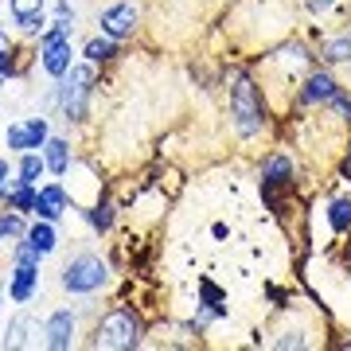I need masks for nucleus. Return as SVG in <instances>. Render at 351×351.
I'll return each mask as SVG.
<instances>
[{
  "mask_svg": "<svg viewBox=\"0 0 351 351\" xmlns=\"http://www.w3.org/2000/svg\"><path fill=\"white\" fill-rule=\"evenodd\" d=\"M313 66H316V51L297 36L281 39V43H274V47H265L262 55H258L254 78L262 82L274 117L281 113V90H289V98H297V90H301L304 75H308Z\"/></svg>",
  "mask_w": 351,
  "mask_h": 351,
  "instance_id": "f257e3e1",
  "label": "nucleus"
},
{
  "mask_svg": "<svg viewBox=\"0 0 351 351\" xmlns=\"http://www.w3.org/2000/svg\"><path fill=\"white\" fill-rule=\"evenodd\" d=\"M226 110H230V129L239 133V141H258L274 125V110H269L265 90L254 78V71L226 75Z\"/></svg>",
  "mask_w": 351,
  "mask_h": 351,
  "instance_id": "f03ea898",
  "label": "nucleus"
},
{
  "mask_svg": "<svg viewBox=\"0 0 351 351\" xmlns=\"http://www.w3.org/2000/svg\"><path fill=\"white\" fill-rule=\"evenodd\" d=\"M145 336H149V324L137 304H113L94 320L86 343L94 351H133L145 348Z\"/></svg>",
  "mask_w": 351,
  "mask_h": 351,
  "instance_id": "7ed1b4c3",
  "label": "nucleus"
},
{
  "mask_svg": "<svg viewBox=\"0 0 351 351\" xmlns=\"http://www.w3.org/2000/svg\"><path fill=\"white\" fill-rule=\"evenodd\" d=\"M98 66L94 63H75L66 71L63 78H55V86H59V117H63L66 125H86L90 121V101L98 94Z\"/></svg>",
  "mask_w": 351,
  "mask_h": 351,
  "instance_id": "20e7f679",
  "label": "nucleus"
},
{
  "mask_svg": "<svg viewBox=\"0 0 351 351\" xmlns=\"http://www.w3.org/2000/svg\"><path fill=\"white\" fill-rule=\"evenodd\" d=\"M59 285H63L66 297H82V301H94L101 289L110 285V262L94 250H78L71 254L59 269Z\"/></svg>",
  "mask_w": 351,
  "mask_h": 351,
  "instance_id": "39448f33",
  "label": "nucleus"
},
{
  "mask_svg": "<svg viewBox=\"0 0 351 351\" xmlns=\"http://www.w3.org/2000/svg\"><path fill=\"white\" fill-rule=\"evenodd\" d=\"M4 285H8V301L12 304H32L39 285H43V258H39L24 239L12 246V265H8Z\"/></svg>",
  "mask_w": 351,
  "mask_h": 351,
  "instance_id": "423d86ee",
  "label": "nucleus"
},
{
  "mask_svg": "<svg viewBox=\"0 0 351 351\" xmlns=\"http://www.w3.org/2000/svg\"><path fill=\"white\" fill-rule=\"evenodd\" d=\"M94 24H98L101 36L117 39V43H125L141 32L145 24V12H141L137 0H110V4H101L98 16H94Z\"/></svg>",
  "mask_w": 351,
  "mask_h": 351,
  "instance_id": "0eeeda50",
  "label": "nucleus"
},
{
  "mask_svg": "<svg viewBox=\"0 0 351 351\" xmlns=\"http://www.w3.org/2000/svg\"><path fill=\"white\" fill-rule=\"evenodd\" d=\"M258 188H262V199L274 203L277 191H293L297 188V156L289 149H274L262 156V168H258Z\"/></svg>",
  "mask_w": 351,
  "mask_h": 351,
  "instance_id": "6e6552de",
  "label": "nucleus"
},
{
  "mask_svg": "<svg viewBox=\"0 0 351 351\" xmlns=\"http://www.w3.org/2000/svg\"><path fill=\"white\" fill-rule=\"evenodd\" d=\"M339 90H343V82L336 78V71L332 66H313L308 75H304L301 90H297V98H293V113H304V110H324V106H332V98H336Z\"/></svg>",
  "mask_w": 351,
  "mask_h": 351,
  "instance_id": "1a4fd4ad",
  "label": "nucleus"
},
{
  "mask_svg": "<svg viewBox=\"0 0 351 351\" xmlns=\"http://www.w3.org/2000/svg\"><path fill=\"white\" fill-rule=\"evenodd\" d=\"M78 336H82V308H71V304H59L43 316V348L47 351H71L78 348Z\"/></svg>",
  "mask_w": 351,
  "mask_h": 351,
  "instance_id": "9d476101",
  "label": "nucleus"
},
{
  "mask_svg": "<svg viewBox=\"0 0 351 351\" xmlns=\"http://www.w3.org/2000/svg\"><path fill=\"white\" fill-rule=\"evenodd\" d=\"M51 137V117L47 113H32V117H20L4 129V149L20 156V152H39Z\"/></svg>",
  "mask_w": 351,
  "mask_h": 351,
  "instance_id": "9b49d317",
  "label": "nucleus"
},
{
  "mask_svg": "<svg viewBox=\"0 0 351 351\" xmlns=\"http://www.w3.org/2000/svg\"><path fill=\"white\" fill-rule=\"evenodd\" d=\"M39 343H43V320L27 304H16V313L4 324L0 348H39Z\"/></svg>",
  "mask_w": 351,
  "mask_h": 351,
  "instance_id": "f8f14e48",
  "label": "nucleus"
},
{
  "mask_svg": "<svg viewBox=\"0 0 351 351\" xmlns=\"http://www.w3.org/2000/svg\"><path fill=\"white\" fill-rule=\"evenodd\" d=\"M71 191L59 184V180H51V184H39V195H36V215L32 219H51V223H59L66 211H71Z\"/></svg>",
  "mask_w": 351,
  "mask_h": 351,
  "instance_id": "ddd939ff",
  "label": "nucleus"
},
{
  "mask_svg": "<svg viewBox=\"0 0 351 351\" xmlns=\"http://www.w3.org/2000/svg\"><path fill=\"white\" fill-rule=\"evenodd\" d=\"M39 152H43L47 176H55V180L71 176V168H75V145H71V137H59V133H51L47 145H43Z\"/></svg>",
  "mask_w": 351,
  "mask_h": 351,
  "instance_id": "4468645a",
  "label": "nucleus"
},
{
  "mask_svg": "<svg viewBox=\"0 0 351 351\" xmlns=\"http://www.w3.org/2000/svg\"><path fill=\"white\" fill-rule=\"evenodd\" d=\"M24 242L39 254V258H51V254L59 250V226L51 223V219H32V223H27Z\"/></svg>",
  "mask_w": 351,
  "mask_h": 351,
  "instance_id": "2eb2a0df",
  "label": "nucleus"
},
{
  "mask_svg": "<svg viewBox=\"0 0 351 351\" xmlns=\"http://www.w3.org/2000/svg\"><path fill=\"white\" fill-rule=\"evenodd\" d=\"M324 219L336 239H348L351 234V191H339V195H332L324 203Z\"/></svg>",
  "mask_w": 351,
  "mask_h": 351,
  "instance_id": "dca6fc26",
  "label": "nucleus"
},
{
  "mask_svg": "<svg viewBox=\"0 0 351 351\" xmlns=\"http://www.w3.org/2000/svg\"><path fill=\"white\" fill-rule=\"evenodd\" d=\"M78 55H82L86 63H94V66H110V63H117V55H121V43L98 32V36H90L86 43L78 47Z\"/></svg>",
  "mask_w": 351,
  "mask_h": 351,
  "instance_id": "f3484780",
  "label": "nucleus"
},
{
  "mask_svg": "<svg viewBox=\"0 0 351 351\" xmlns=\"http://www.w3.org/2000/svg\"><path fill=\"white\" fill-rule=\"evenodd\" d=\"M78 215L86 219V226L94 230V234H98V239H106V234L113 230V223H117V207H113L110 199H94V203H86V207H82Z\"/></svg>",
  "mask_w": 351,
  "mask_h": 351,
  "instance_id": "a211bd4d",
  "label": "nucleus"
},
{
  "mask_svg": "<svg viewBox=\"0 0 351 351\" xmlns=\"http://www.w3.org/2000/svg\"><path fill=\"white\" fill-rule=\"evenodd\" d=\"M36 195H39V184H20V180H12L8 191L0 195V207H12V211L32 219V215H36Z\"/></svg>",
  "mask_w": 351,
  "mask_h": 351,
  "instance_id": "6ab92c4d",
  "label": "nucleus"
},
{
  "mask_svg": "<svg viewBox=\"0 0 351 351\" xmlns=\"http://www.w3.org/2000/svg\"><path fill=\"white\" fill-rule=\"evenodd\" d=\"M43 176H47L43 152H20V156H16V180H20V184H39Z\"/></svg>",
  "mask_w": 351,
  "mask_h": 351,
  "instance_id": "aec40b11",
  "label": "nucleus"
},
{
  "mask_svg": "<svg viewBox=\"0 0 351 351\" xmlns=\"http://www.w3.org/2000/svg\"><path fill=\"white\" fill-rule=\"evenodd\" d=\"M36 12H47V0H8V16H12V24L27 20V16Z\"/></svg>",
  "mask_w": 351,
  "mask_h": 351,
  "instance_id": "412c9836",
  "label": "nucleus"
},
{
  "mask_svg": "<svg viewBox=\"0 0 351 351\" xmlns=\"http://www.w3.org/2000/svg\"><path fill=\"white\" fill-rule=\"evenodd\" d=\"M20 75V63H16V51H0V86L8 82V78Z\"/></svg>",
  "mask_w": 351,
  "mask_h": 351,
  "instance_id": "4be33fe9",
  "label": "nucleus"
},
{
  "mask_svg": "<svg viewBox=\"0 0 351 351\" xmlns=\"http://www.w3.org/2000/svg\"><path fill=\"white\" fill-rule=\"evenodd\" d=\"M16 180V156L8 152V156H0V195L8 191V184Z\"/></svg>",
  "mask_w": 351,
  "mask_h": 351,
  "instance_id": "5701e85b",
  "label": "nucleus"
},
{
  "mask_svg": "<svg viewBox=\"0 0 351 351\" xmlns=\"http://www.w3.org/2000/svg\"><path fill=\"white\" fill-rule=\"evenodd\" d=\"M55 20H78L75 8H71V0H59V4H55Z\"/></svg>",
  "mask_w": 351,
  "mask_h": 351,
  "instance_id": "b1692460",
  "label": "nucleus"
},
{
  "mask_svg": "<svg viewBox=\"0 0 351 351\" xmlns=\"http://www.w3.org/2000/svg\"><path fill=\"white\" fill-rule=\"evenodd\" d=\"M0 51H16V39L4 32V24H0Z\"/></svg>",
  "mask_w": 351,
  "mask_h": 351,
  "instance_id": "393cba45",
  "label": "nucleus"
},
{
  "mask_svg": "<svg viewBox=\"0 0 351 351\" xmlns=\"http://www.w3.org/2000/svg\"><path fill=\"white\" fill-rule=\"evenodd\" d=\"M339 172H343V176H351V141L343 145V164H339Z\"/></svg>",
  "mask_w": 351,
  "mask_h": 351,
  "instance_id": "a878e982",
  "label": "nucleus"
},
{
  "mask_svg": "<svg viewBox=\"0 0 351 351\" xmlns=\"http://www.w3.org/2000/svg\"><path fill=\"white\" fill-rule=\"evenodd\" d=\"M211 234L223 242V239H230V226H226V223H215V226H211Z\"/></svg>",
  "mask_w": 351,
  "mask_h": 351,
  "instance_id": "bb28decb",
  "label": "nucleus"
},
{
  "mask_svg": "<svg viewBox=\"0 0 351 351\" xmlns=\"http://www.w3.org/2000/svg\"><path fill=\"white\" fill-rule=\"evenodd\" d=\"M4 301H8V285L0 281V308H4Z\"/></svg>",
  "mask_w": 351,
  "mask_h": 351,
  "instance_id": "cd10ccee",
  "label": "nucleus"
}]
</instances>
